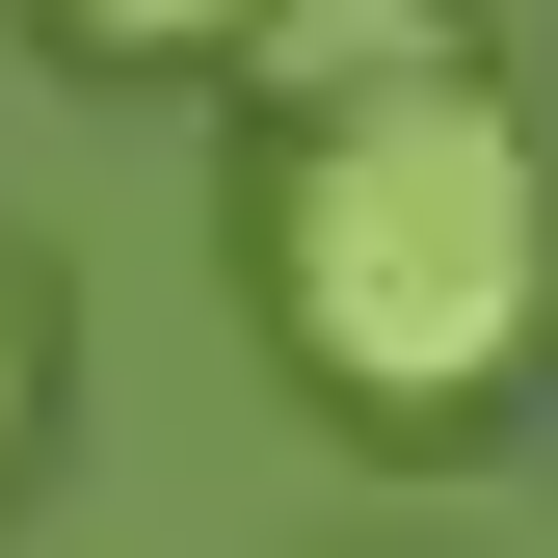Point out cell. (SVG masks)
I'll use <instances>...</instances> for the list:
<instances>
[{
	"instance_id": "1",
	"label": "cell",
	"mask_w": 558,
	"mask_h": 558,
	"mask_svg": "<svg viewBox=\"0 0 558 558\" xmlns=\"http://www.w3.org/2000/svg\"><path fill=\"white\" fill-rule=\"evenodd\" d=\"M532 319H558V160H532V107L478 81H399V107H319V133H266V345L345 399V426H478V399L532 373Z\"/></svg>"
},
{
	"instance_id": "3",
	"label": "cell",
	"mask_w": 558,
	"mask_h": 558,
	"mask_svg": "<svg viewBox=\"0 0 558 558\" xmlns=\"http://www.w3.org/2000/svg\"><path fill=\"white\" fill-rule=\"evenodd\" d=\"M53 27H81V53H240L266 0H53Z\"/></svg>"
},
{
	"instance_id": "4",
	"label": "cell",
	"mask_w": 558,
	"mask_h": 558,
	"mask_svg": "<svg viewBox=\"0 0 558 558\" xmlns=\"http://www.w3.org/2000/svg\"><path fill=\"white\" fill-rule=\"evenodd\" d=\"M0 452H27V293H0Z\"/></svg>"
},
{
	"instance_id": "2",
	"label": "cell",
	"mask_w": 558,
	"mask_h": 558,
	"mask_svg": "<svg viewBox=\"0 0 558 558\" xmlns=\"http://www.w3.org/2000/svg\"><path fill=\"white\" fill-rule=\"evenodd\" d=\"M240 81H266V133L399 107V81H452V0H266V27H240Z\"/></svg>"
}]
</instances>
